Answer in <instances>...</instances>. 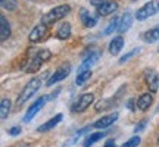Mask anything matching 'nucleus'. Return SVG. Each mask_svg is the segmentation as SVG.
<instances>
[{
  "label": "nucleus",
  "mask_w": 159,
  "mask_h": 147,
  "mask_svg": "<svg viewBox=\"0 0 159 147\" xmlns=\"http://www.w3.org/2000/svg\"><path fill=\"white\" fill-rule=\"evenodd\" d=\"M57 94H59V90H56V91H55V93H53V94H52V96L49 97V99H55V97H56Z\"/></svg>",
  "instance_id": "33"
},
{
  "label": "nucleus",
  "mask_w": 159,
  "mask_h": 147,
  "mask_svg": "<svg viewBox=\"0 0 159 147\" xmlns=\"http://www.w3.org/2000/svg\"><path fill=\"white\" fill-rule=\"evenodd\" d=\"M144 127H146V121H142V122H140V124H139L136 128H134V132H140V131H142Z\"/></svg>",
  "instance_id": "30"
},
{
  "label": "nucleus",
  "mask_w": 159,
  "mask_h": 147,
  "mask_svg": "<svg viewBox=\"0 0 159 147\" xmlns=\"http://www.w3.org/2000/svg\"><path fill=\"white\" fill-rule=\"evenodd\" d=\"M133 105H134V102H133V100H130V102H128V108H130L131 110H136V109H134V106H133Z\"/></svg>",
  "instance_id": "32"
},
{
  "label": "nucleus",
  "mask_w": 159,
  "mask_h": 147,
  "mask_svg": "<svg viewBox=\"0 0 159 147\" xmlns=\"http://www.w3.org/2000/svg\"><path fill=\"white\" fill-rule=\"evenodd\" d=\"M105 136H106V132H94V134H90V136L84 140V144H83V146H84V147L93 146L94 143L99 141V140H100V138H103Z\"/></svg>",
  "instance_id": "21"
},
{
  "label": "nucleus",
  "mask_w": 159,
  "mask_h": 147,
  "mask_svg": "<svg viewBox=\"0 0 159 147\" xmlns=\"http://www.w3.org/2000/svg\"><path fill=\"white\" fill-rule=\"evenodd\" d=\"M37 55H39V56L41 57V59H43L44 62H46V60H49V59H50V56H52L50 51H49V50H40Z\"/></svg>",
  "instance_id": "28"
},
{
  "label": "nucleus",
  "mask_w": 159,
  "mask_h": 147,
  "mask_svg": "<svg viewBox=\"0 0 159 147\" xmlns=\"http://www.w3.org/2000/svg\"><path fill=\"white\" fill-rule=\"evenodd\" d=\"M46 100H47V99H46V96H43V97H40V99H37V100H35V102L31 105V108L27 110L25 116H24V121H25V122H30V121H31V119H33L35 115L39 113L40 109L43 108V105L46 103Z\"/></svg>",
  "instance_id": "7"
},
{
  "label": "nucleus",
  "mask_w": 159,
  "mask_h": 147,
  "mask_svg": "<svg viewBox=\"0 0 159 147\" xmlns=\"http://www.w3.org/2000/svg\"><path fill=\"white\" fill-rule=\"evenodd\" d=\"M122 46H124V38L122 37H114L112 41L109 43V51H111V55H118L119 51L122 50Z\"/></svg>",
  "instance_id": "15"
},
{
  "label": "nucleus",
  "mask_w": 159,
  "mask_h": 147,
  "mask_svg": "<svg viewBox=\"0 0 159 147\" xmlns=\"http://www.w3.org/2000/svg\"><path fill=\"white\" fill-rule=\"evenodd\" d=\"M118 27H119V18H114V21H112V22L108 25V28L105 29V34H106V35H108V34H112L115 29L118 31Z\"/></svg>",
  "instance_id": "25"
},
{
  "label": "nucleus",
  "mask_w": 159,
  "mask_h": 147,
  "mask_svg": "<svg viewBox=\"0 0 159 147\" xmlns=\"http://www.w3.org/2000/svg\"><path fill=\"white\" fill-rule=\"evenodd\" d=\"M139 144H140V137H139V136H134V137H131L128 141H125L121 147H137Z\"/></svg>",
  "instance_id": "26"
},
{
  "label": "nucleus",
  "mask_w": 159,
  "mask_h": 147,
  "mask_svg": "<svg viewBox=\"0 0 159 147\" xmlns=\"http://www.w3.org/2000/svg\"><path fill=\"white\" fill-rule=\"evenodd\" d=\"M142 38L144 40L146 43H155V41H158L159 40V25L152 29H148L146 33H143Z\"/></svg>",
  "instance_id": "16"
},
{
  "label": "nucleus",
  "mask_w": 159,
  "mask_h": 147,
  "mask_svg": "<svg viewBox=\"0 0 159 147\" xmlns=\"http://www.w3.org/2000/svg\"><path fill=\"white\" fill-rule=\"evenodd\" d=\"M99 56H100V53H99L97 50L90 51V55H89V56L85 57L84 60H83V63L80 65L78 72H83V71H89L91 65H93V63H94V62L97 60V59H99Z\"/></svg>",
  "instance_id": "12"
},
{
  "label": "nucleus",
  "mask_w": 159,
  "mask_h": 147,
  "mask_svg": "<svg viewBox=\"0 0 159 147\" xmlns=\"http://www.w3.org/2000/svg\"><path fill=\"white\" fill-rule=\"evenodd\" d=\"M118 119V113L114 112L111 115H106V116H102L100 119H97L96 122L93 124V128H99V130H103V128H108L114 124L115 121Z\"/></svg>",
  "instance_id": "9"
},
{
  "label": "nucleus",
  "mask_w": 159,
  "mask_h": 147,
  "mask_svg": "<svg viewBox=\"0 0 159 147\" xmlns=\"http://www.w3.org/2000/svg\"><path fill=\"white\" fill-rule=\"evenodd\" d=\"M2 2V7L6 11H15L18 7L16 0H0Z\"/></svg>",
  "instance_id": "24"
},
{
  "label": "nucleus",
  "mask_w": 159,
  "mask_h": 147,
  "mask_svg": "<svg viewBox=\"0 0 159 147\" xmlns=\"http://www.w3.org/2000/svg\"><path fill=\"white\" fill-rule=\"evenodd\" d=\"M40 87H41V79H40V78H33V79H31L28 84L24 87V90L21 91V94L18 96V99H16V105H18V106H19V105H24L27 100H30V99H31V97H33L35 93L39 91Z\"/></svg>",
  "instance_id": "2"
},
{
  "label": "nucleus",
  "mask_w": 159,
  "mask_h": 147,
  "mask_svg": "<svg viewBox=\"0 0 159 147\" xmlns=\"http://www.w3.org/2000/svg\"><path fill=\"white\" fill-rule=\"evenodd\" d=\"M105 147H115V141L114 140H108L106 144H105Z\"/></svg>",
  "instance_id": "31"
},
{
  "label": "nucleus",
  "mask_w": 159,
  "mask_h": 147,
  "mask_svg": "<svg viewBox=\"0 0 159 147\" xmlns=\"http://www.w3.org/2000/svg\"><path fill=\"white\" fill-rule=\"evenodd\" d=\"M80 19H81V22L84 25L85 28H93L97 22V16L96 15H93L90 12L84 9V7H81L80 9Z\"/></svg>",
  "instance_id": "8"
},
{
  "label": "nucleus",
  "mask_w": 159,
  "mask_h": 147,
  "mask_svg": "<svg viewBox=\"0 0 159 147\" xmlns=\"http://www.w3.org/2000/svg\"><path fill=\"white\" fill-rule=\"evenodd\" d=\"M61 121H62V113H57L55 118L49 119L47 122H44L43 125H40L39 128H37V131H39V132H46V131H50V130H53V128H55V127H56Z\"/></svg>",
  "instance_id": "13"
},
{
  "label": "nucleus",
  "mask_w": 159,
  "mask_h": 147,
  "mask_svg": "<svg viewBox=\"0 0 159 147\" xmlns=\"http://www.w3.org/2000/svg\"><path fill=\"white\" fill-rule=\"evenodd\" d=\"M7 132H9L11 136H18V134L21 132V127H13V128H11Z\"/></svg>",
  "instance_id": "29"
},
{
  "label": "nucleus",
  "mask_w": 159,
  "mask_h": 147,
  "mask_svg": "<svg viewBox=\"0 0 159 147\" xmlns=\"http://www.w3.org/2000/svg\"><path fill=\"white\" fill-rule=\"evenodd\" d=\"M0 22H2V28H0V40L5 41V40L9 38V35H11V25H9V22H7V19H6L5 15L0 16Z\"/></svg>",
  "instance_id": "17"
},
{
  "label": "nucleus",
  "mask_w": 159,
  "mask_h": 147,
  "mask_svg": "<svg viewBox=\"0 0 159 147\" xmlns=\"http://www.w3.org/2000/svg\"><path fill=\"white\" fill-rule=\"evenodd\" d=\"M47 34V25H37L34 27V29L30 33V41H33V43H37L40 40H43Z\"/></svg>",
  "instance_id": "11"
},
{
  "label": "nucleus",
  "mask_w": 159,
  "mask_h": 147,
  "mask_svg": "<svg viewBox=\"0 0 159 147\" xmlns=\"http://www.w3.org/2000/svg\"><path fill=\"white\" fill-rule=\"evenodd\" d=\"M69 72H71V65H69V63H63L62 66H59V68L55 71V74H53L50 78H49L47 85H49V87H52V85H55L56 82H59V81L65 79L69 75Z\"/></svg>",
  "instance_id": "5"
},
{
  "label": "nucleus",
  "mask_w": 159,
  "mask_h": 147,
  "mask_svg": "<svg viewBox=\"0 0 159 147\" xmlns=\"http://www.w3.org/2000/svg\"><path fill=\"white\" fill-rule=\"evenodd\" d=\"M158 12H159V2L158 0H150L149 3L142 6V7L136 12V19L137 21H144V19L156 15Z\"/></svg>",
  "instance_id": "4"
},
{
  "label": "nucleus",
  "mask_w": 159,
  "mask_h": 147,
  "mask_svg": "<svg viewBox=\"0 0 159 147\" xmlns=\"http://www.w3.org/2000/svg\"><path fill=\"white\" fill-rule=\"evenodd\" d=\"M139 50H140V49L137 47V49H133L131 51H128L127 55H124V56H122L121 59H119V63H125L127 60H128V59H130V57H133L134 55H137V53H139Z\"/></svg>",
  "instance_id": "27"
},
{
  "label": "nucleus",
  "mask_w": 159,
  "mask_h": 147,
  "mask_svg": "<svg viewBox=\"0 0 159 147\" xmlns=\"http://www.w3.org/2000/svg\"><path fill=\"white\" fill-rule=\"evenodd\" d=\"M90 77H91V71H90V69H89V71L78 72L77 78H75V82H77V85H83L84 82H87V81L90 79Z\"/></svg>",
  "instance_id": "23"
},
{
  "label": "nucleus",
  "mask_w": 159,
  "mask_h": 147,
  "mask_svg": "<svg viewBox=\"0 0 159 147\" xmlns=\"http://www.w3.org/2000/svg\"><path fill=\"white\" fill-rule=\"evenodd\" d=\"M146 82H148V87L150 88L152 93L158 91V85H159V77L158 74L155 72L153 69H146Z\"/></svg>",
  "instance_id": "10"
},
{
  "label": "nucleus",
  "mask_w": 159,
  "mask_h": 147,
  "mask_svg": "<svg viewBox=\"0 0 159 147\" xmlns=\"http://www.w3.org/2000/svg\"><path fill=\"white\" fill-rule=\"evenodd\" d=\"M43 62H44V60H43L39 55H35V56L28 62V65L25 66V71H27V72H35V71H39V68L41 66Z\"/></svg>",
  "instance_id": "19"
},
{
  "label": "nucleus",
  "mask_w": 159,
  "mask_h": 147,
  "mask_svg": "<svg viewBox=\"0 0 159 147\" xmlns=\"http://www.w3.org/2000/svg\"><path fill=\"white\" fill-rule=\"evenodd\" d=\"M131 21H133V18H131V13L130 12H125L122 18L119 19V27H118V31L119 33H124L127 29L131 27Z\"/></svg>",
  "instance_id": "18"
},
{
  "label": "nucleus",
  "mask_w": 159,
  "mask_h": 147,
  "mask_svg": "<svg viewBox=\"0 0 159 147\" xmlns=\"http://www.w3.org/2000/svg\"><path fill=\"white\" fill-rule=\"evenodd\" d=\"M57 38L61 40H66L71 35V25H69L68 22L66 24H62L61 27H59V29H57Z\"/></svg>",
  "instance_id": "22"
},
{
  "label": "nucleus",
  "mask_w": 159,
  "mask_h": 147,
  "mask_svg": "<svg viewBox=\"0 0 159 147\" xmlns=\"http://www.w3.org/2000/svg\"><path fill=\"white\" fill-rule=\"evenodd\" d=\"M94 100V96L91 94V93H85V94H81L78 97V100L74 103V106H72V112H84L85 109L90 106L91 103Z\"/></svg>",
  "instance_id": "6"
},
{
  "label": "nucleus",
  "mask_w": 159,
  "mask_h": 147,
  "mask_svg": "<svg viewBox=\"0 0 159 147\" xmlns=\"http://www.w3.org/2000/svg\"><path fill=\"white\" fill-rule=\"evenodd\" d=\"M9 112H11V100L9 99H2V103H0V119L5 121L7 118Z\"/></svg>",
  "instance_id": "20"
},
{
  "label": "nucleus",
  "mask_w": 159,
  "mask_h": 147,
  "mask_svg": "<svg viewBox=\"0 0 159 147\" xmlns=\"http://www.w3.org/2000/svg\"><path fill=\"white\" fill-rule=\"evenodd\" d=\"M91 5L96 7L97 15H100V16L111 15L118 9L116 2H112V0H91Z\"/></svg>",
  "instance_id": "3"
},
{
  "label": "nucleus",
  "mask_w": 159,
  "mask_h": 147,
  "mask_svg": "<svg viewBox=\"0 0 159 147\" xmlns=\"http://www.w3.org/2000/svg\"><path fill=\"white\" fill-rule=\"evenodd\" d=\"M158 141H159V138H158Z\"/></svg>",
  "instance_id": "34"
},
{
  "label": "nucleus",
  "mask_w": 159,
  "mask_h": 147,
  "mask_svg": "<svg viewBox=\"0 0 159 147\" xmlns=\"http://www.w3.org/2000/svg\"><path fill=\"white\" fill-rule=\"evenodd\" d=\"M153 103V96L152 94H142V96L139 97V100H137V108L140 109V110H148L150 108V105Z\"/></svg>",
  "instance_id": "14"
},
{
  "label": "nucleus",
  "mask_w": 159,
  "mask_h": 147,
  "mask_svg": "<svg viewBox=\"0 0 159 147\" xmlns=\"http://www.w3.org/2000/svg\"><path fill=\"white\" fill-rule=\"evenodd\" d=\"M71 11V7L68 5H62V6H56L55 9H52L50 12H47L46 15H43L41 18V24L43 25H50V24L57 22L59 19H62L63 16H66Z\"/></svg>",
  "instance_id": "1"
}]
</instances>
